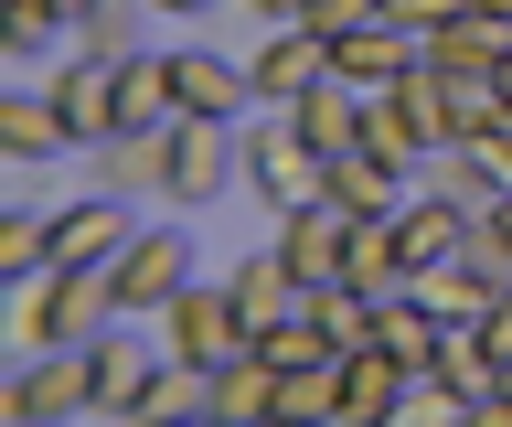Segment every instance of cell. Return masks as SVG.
I'll use <instances>...</instances> for the list:
<instances>
[{"instance_id":"cell-12","label":"cell","mask_w":512,"mask_h":427,"mask_svg":"<svg viewBox=\"0 0 512 427\" xmlns=\"http://www.w3.org/2000/svg\"><path fill=\"white\" fill-rule=\"evenodd\" d=\"M278 257L299 267L310 289H331V278H342V257H352V214H342L331 193L299 203V214H278Z\"/></svg>"},{"instance_id":"cell-8","label":"cell","mask_w":512,"mask_h":427,"mask_svg":"<svg viewBox=\"0 0 512 427\" xmlns=\"http://www.w3.org/2000/svg\"><path fill=\"white\" fill-rule=\"evenodd\" d=\"M246 75H256V107H299L320 75H331V33H320V22H278V33H256Z\"/></svg>"},{"instance_id":"cell-27","label":"cell","mask_w":512,"mask_h":427,"mask_svg":"<svg viewBox=\"0 0 512 427\" xmlns=\"http://www.w3.org/2000/svg\"><path fill=\"white\" fill-rule=\"evenodd\" d=\"M480 150H491V171H502V182H512V118H502V129H491V139H480Z\"/></svg>"},{"instance_id":"cell-32","label":"cell","mask_w":512,"mask_h":427,"mask_svg":"<svg viewBox=\"0 0 512 427\" xmlns=\"http://www.w3.org/2000/svg\"><path fill=\"white\" fill-rule=\"evenodd\" d=\"M64 11H86V0H64Z\"/></svg>"},{"instance_id":"cell-4","label":"cell","mask_w":512,"mask_h":427,"mask_svg":"<svg viewBox=\"0 0 512 427\" xmlns=\"http://www.w3.org/2000/svg\"><path fill=\"white\" fill-rule=\"evenodd\" d=\"M246 182V118H171V171H160V203L171 214H203Z\"/></svg>"},{"instance_id":"cell-16","label":"cell","mask_w":512,"mask_h":427,"mask_svg":"<svg viewBox=\"0 0 512 427\" xmlns=\"http://www.w3.org/2000/svg\"><path fill=\"white\" fill-rule=\"evenodd\" d=\"M160 171H171V129H118L86 150V182L96 193H160Z\"/></svg>"},{"instance_id":"cell-29","label":"cell","mask_w":512,"mask_h":427,"mask_svg":"<svg viewBox=\"0 0 512 427\" xmlns=\"http://www.w3.org/2000/svg\"><path fill=\"white\" fill-rule=\"evenodd\" d=\"M480 225H491V235H502V246H512V182H502V203H491V214H480Z\"/></svg>"},{"instance_id":"cell-11","label":"cell","mask_w":512,"mask_h":427,"mask_svg":"<svg viewBox=\"0 0 512 427\" xmlns=\"http://www.w3.org/2000/svg\"><path fill=\"white\" fill-rule=\"evenodd\" d=\"M0 161L11 171L75 161V139H64V118H54V86H0Z\"/></svg>"},{"instance_id":"cell-14","label":"cell","mask_w":512,"mask_h":427,"mask_svg":"<svg viewBox=\"0 0 512 427\" xmlns=\"http://www.w3.org/2000/svg\"><path fill=\"white\" fill-rule=\"evenodd\" d=\"M416 65H427V43H416L406 22H395V11H384V22H363V33H342V43H331V75H352L363 97H374V86H395V75H416Z\"/></svg>"},{"instance_id":"cell-30","label":"cell","mask_w":512,"mask_h":427,"mask_svg":"<svg viewBox=\"0 0 512 427\" xmlns=\"http://www.w3.org/2000/svg\"><path fill=\"white\" fill-rule=\"evenodd\" d=\"M480 417H512V363H502V385H491V406H480Z\"/></svg>"},{"instance_id":"cell-3","label":"cell","mask_w":512,"mask_h":427,"mask_svg":"<svg viewBox=\"0 0 512 427\" xmlns=\"http://www.w3.org/2000/svg\"><path fill=\"white\" fill-rule=\"evenodd\" d=\"M0 417H11V427H75V417H96V342H43V353H22V374L0 385Z\"/></svg>"},{"instance_id":"cell-24","label":"cell","mask_w":512,"mask_h":427,"mask_svg":"<svg viewBox=\"0 0 512 427\" xmlns=\"http://www.w3.org/2000/svg\"><path fill=\"white\" fill-rule=\"evenodd\" d=\"M416 299H427L438 321H480V310H491V289H480V267H470V257H438L427 278H416Z\"/></svg>"},{"instance_id":"cell-13","label":"cell","mask_w":512,"mask_h":427,"mask_svg":"<svg viewBox=\"0 0 512 427\" xmlns=\"http://www.w3.org/2000/svg\"><path fill=\"white\" fill-rule=\"evenodd\" d=\"M406 385H416V363H395L384 342L342 353V427H395L406 417Z\"/></svg>"},{"instance_id":"cell-17","label":"cell","mask_w":512,"mask_h":427,"mask_svg":"<svg viewBox=\"0 0 512 427\" xmlns=\"http://www.w3.org/2000/svg\"><path fill=\"white\" fill-rule=\"evenodd\" d=\"M427 374H438V385L480 417V406H491V385H502V342H491L480 321H448V342H438V363H427Z\"/></svg>"},{"instance_id":"cell-22","label":"cell","mask_w":512,"mask_h":427,"mask_svg":"<svg viewBox=\"0 0 512 427\" xmlns=\"http://www.w3.org/2000/svg\"><path fill=\"white\" fill-rule=\"evenodd\" d=\"M331 203H342V214H395V203H406V171L374 161V150H342V161H331Z\"/></svg>"},{"instance_id":"cell-9","label":"cell","mask_w":512,"mask_h":427,"mask_svg":"<svg viewBox=\"0 0 512 427\" xmlns=\"http://www.w3.org/2000/svg\"><path fill=\"white\" fill-rule=\"evenodd\" d=\"M43 86H54V118H64V139H75V161H86L96 139H118V129H128V118H118V65H96V54H64Z\"/></svg>"},{"instance_id":"cell-23","label":"cell","mask_w":512,"mask_h":427,"mask_svg":"<svg viewBox=\"0 0 512 427\" xmlns=\"http://www.w3.org/2000/svg\"><path fill=\"white\" fill-rule=\"evenodd\" d=\"M256 353L278 363V374H299V363H331L342 342H331V321H320V310H288V321H267V331H256Z\"/></svg>"},{"instance_id":"cell-6","label":"cell","mask_w":512,"mask_h":427,"mask_svg":"<svg viewBox=\"0 0 512 427\" xmlns=\"http://www.w3.org/2000/svg\"><path fill=\"white\" fill-rule=\"evenodd\" d=\"M192 278H203V246H192L182 214H171V225H139V235L118 246V310H128V321H160Z\"/></svg>"},{"instance_id":"cell-20","label":"cell","mask_w":512,"mask_h":427,"mask_svg":"<svg viewBox=\"0 0 512 427\" xmlns=\"http://www.w3.org/2000/svg\"><path fill=\"white\" fill-rule=\"evenodd\" d=\"M150 0H86V11H75V54H96V65H128V54H139V43H150Z\"/></svg>"},{"instance_id":"cell-28","label":"cell","mask_w":512,"mask_h":427,"mask_svg":"<svg viewBox=\"0 0 512 427\" xmlns=\"http://www.w3.org/2000/svg\"><path fill=\"white\" fill-rule=\"evenodd\" d=\"M160 22H192V11H224V0H150Z\"/></svg>"},{"instance_id":"cell-18","label":"cell","mask_w":512,"mask_h":427,"mask_svg":"<svg viewBox=\"0 0 512 427\" xmlns=\"http://www.w3.org/2000/svg\"><path fill=\"white\" fill-rule=\"evenodd\" d=\"M118 118L128 129H171L182 118V86H171V43H139L118 65Z\"/></svg>"},{"instance_id":"cell-1","label":"cell","mask_w":512,"mask_h":427,"mask_svg":"<svg viewBox=\"0 0 512 427\" xmlns=\"http://www.w3.org/2000/svg\"><path fill=\"white\" fill-rule=\"evenodd\" d=\"M118 321V257H54L43 278H22V310H11V342L43 353V342H96Z\"/></svg>"},{"instance_id":"cell-10","label":"cell","mask_w":512,"mask_h":427,"mask_svg":"<svg viewBox=\"0 0 512 427\" xmlns=\"http://www.w3.org/2000/svg\"><path fill=\"white\" fill-rule=\"evenodd\" d=\"M171 86H182V118H256V75H246V54L171 43Z\"/></svg>"},{"instance_id":"cell-7","label":"cell","mask_w":512,"mask_h":427,"mask_svg":"<svg viewBox=\"0 0 512 427\" xmlns=\"http://www.w3.org/2000/svg\"><path fill=\"white\" fill-rule=\"evenodd\" d=\"M160 363H171V342H160V321H107L96 331V417H139L160 385Z\"/></svg>"},{"instance_id":"cell-25","label":"cell","mask_w":512,"mask_h":427,"mask_svg":"<svg viewBox=\"0 0 512 427\" xmlns=\"http://www.w3.org/2000/svg\"><path fill=\"white\" fill-rule=\"evenodd\" d=\"M384 11H395V22H406L416 43H427V33H438V22H459V11H470V0H384Z\"/></svg>"},{"instance_id":"cell-5","label":"cell","mask_w":512,"mask_h":427,"mask_svg":"<svg viewBox=\"0 0 512 427\" xmlns=\"http://www.w3.org/2000/svg\"><path fill=\"white\" fill-rule=\"evenodd\" d=\"M160 342H171V363H192V374H224L235 353H256V321H246V299L224 289V278H192V289L160 310Z\"/></svg>"},{"instance_id":"cell-19","label":"cell","mask_w":512,"mask_h":427,"mask_svg":"<svg viewBox=\"0 0 512 427\" xmlns=\"http://www.w3.org/2000/svg\"><path fill=\"white\" fill-rule=\"evenodd\" d=\"M427 65H512V11L470 0L459 22H438V33H427Z\"/></svg>"},{"instance_id":"cell-31","label":"cell","mask_w":512,"mask_h":427,"mask_svg":"<svg viewBox=\"0 0 512 427\" xmlns=\"http://www.w3.org/2000/svg\"><path fill=\"white\" fill-rule=\"evenodd\" d=\"M502 97H512V65H502Z\"/></svg>"},{"instance_id":"cell-21","label":"cell","mask_w":512,"mask_h":427,"mask_svg":"<svg viewBox=\"0 0 512 427\" xmlns=\"http://www.w3.org/2000/svg\"><path fill=\"white\" fill-rule=\"evenodd\" d=\"M374 342H384L395 363H416V374H427V363H438V342H448V321H438L416 289H395V299H384V321H374Z\"/></svg>"},{"instance_id":"cell-15","label":"cell","mask_w":512,"mask_h":427,"mask_svg":"<svg viewBox=\"0 0 512 427\" xmlns=\"http://www.w3.org/2000/svg\"><path fill=\"white\" fill-rule=\"evenodd\" d=\"M0 54L22 75H54L64 54H75V11H64V0H0Z\"/></svg>"},{"instance_id":"cell-2","label":"cell","mask_w":512,"mask_h":427,"mask_svg":"<svg viewBox=\"0 0 512 427\" xmlns=\"http://www.w3.org/2000/svg\"><path fill=\"white\" fill-rule=\"evenodd\" d=\"M246 193L267 214H299V203L331 193V150H310V129L288 118V107H256L246 118Z\"/></svg>"},{"instance_id":"cell-26","label":"cell","mask_w":512,"mask_h":427,"mask_svg":"<svg viewBox=\"0 0 512 427\" xmlns=\"http://www.w3.org/2000/svg\"><path fill=\"white\" fill-rule=\"evenodd\" d=\"M235 11H256V33H278V22H310L320 0H235Z\"/></svg>"}]
</instances>
